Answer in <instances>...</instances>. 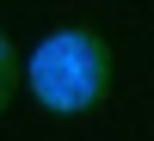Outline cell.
Instances as JSON below:
<instances>
[{
  "instance_id": "6da1fadb",
  "label": "cell",
  "mask_w": 154,
  "mask_h": 141,
  "mask_svg": "<svg viewBox=\"0 0 154 141\" xmlns=\"http://www.w3.org/2000/svg\"><path fill=\"white\" fill-rule=\"evenodd\" d=\"M31 92L56 110H80L105 92V49L86 31H56L31 55Z\"/></svg>"
},
{
  "instance_id": "7a4b0ae2",
  "label": "cell",
  "mask_w": 154,
  "mask_h": 141,
  "mask_svg": "<svg viewBox=\"0 0 154 141\" xmlns=\"http://www.w3.org/2000/svg\"><path fill=\"white\" fill-rule=\"evenodd\" d=\"M0 92H6V37H0Z\"/></svg>"
}]
</instances>
